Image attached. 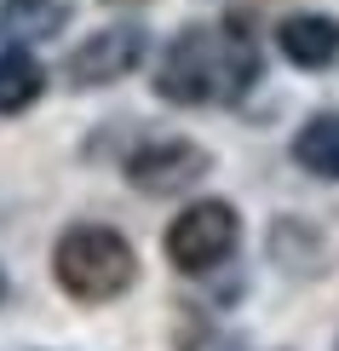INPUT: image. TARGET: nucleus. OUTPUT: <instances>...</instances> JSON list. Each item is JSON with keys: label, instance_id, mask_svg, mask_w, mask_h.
I'll return each instance as SVG.
<instances>
[{"label": "nucleus", "instance_id": "1", "mask_svg": "<svg viewBox=\"0 0 339 351\" xmlns=\"http://www.w3.org/2000/svg\"><path fill=\"white\" fill-rule=\"evenodd\" d=\"M259 81V40L242 23H196L161 52L155 93L167 104H236Z\"/></svg>", "mask_w": 339, "mask_h": 351}, {"label": "nucleus", "instance_id": "2", "mask_svg": "<svg viewBox=\"0 0 339 351\" xmlns=\"http://www.w3.org/2000/svg\"><path fill=\"white\" fill-rule=\"evenodd\" d=\"M52 276L69 300L81 305H104L115 294H127L132 276H138V259H132V242L110 225H69L52 247Z\"/></svg>", "mask_w": 339, "mask_h": 351}, {"label": "nucleus", "instance_id": "3", "mask_svg": "<svg viewBox=\"0 0 339 351\" xmlns=\"http://www.w3.org/2000/svg\"><path fill=\"white\" fill-rule=\"evenodd\" d=\"M236 242H242V219H236L230 202H213V196L190 202V208L167 225V259H173V271H184V276L218 271L236 254Z\"/></svg>", "mask_w": 339, "mask_h": 351}, {"label": "nucleus", "instance_id": "4", "mask_svg": "<svg viewBox=\"0 0 339 351\" xmlns=\"http://www.w3.org/2000/svg\"><path fill=\"white\" fill-rule=\"evenodd\" d=\"M213 173V156L190 138H155L127 156V184L144 196H184Z\"/></svg>", "mask_w": 339, "mask_h": 351}, {"label": "nucleus", "instance_id": "5", "mask_svg": "<svg viewBox=\"0 0 339 351\" xmlns=\"http://www.w3.org/2000/svg\"><path fill=\"white\" fill-rule=\"evenodd\" d=\"M144 64V29H98L86 35L75 52H69V81L75 86H110V81H127L132 69Z\"/></svg>", "mask_w": 339, "mask_h": 351}, {"label": "nucleus", "instance_id": "6", "mask_svg": "<svg viewBox=\"0 0 339 351\" xmlns=\"http://www.w3.org/2000/svg\"><path fill=\"white\" fill-rule=\"evenodd\" d=\"M276 47L299 69H328V64H339V18H328V12H293L276 29Z\"/></svg>", "mask_w": 339, "mask_h": 351}, {"label": "nucleus", "instance_id": "7", "mask_svg": "<svg viewBox=\"0 0 339 351\" xmlns=\"http://www.w3.org/2000/svg\"><path fill=\"white\" fill-rule=\"evenodd\" d=\"M64 23H69L64 0H6L0 6V29L12 40H52V35H64Z\"/></svg>", "mask_w": 339, "mask_h": 351}, {"label": "nucleus", "instance_id": "8", "mask_svg": "<svg viewBox=\"0 0 339 351\" xmlns=\"http://www.w3.org/2000/svg\"><path fill=\"white\" fill-rule=\"evenodd\" d=\"M40 86H47V69L35 64L23 47H6L0 52V115H18L40 98Z\"/></svg>", "mask_w": 339, "mask_h": 351}, {"label": "nucleus", "instance_id": "9", "mask_svg": "<svg viewBox=\"0 0 339 351\" xmlns=\"http://www.w3.org/2000/svg\"><path fill=\"white\" fill-rule=\"evenodd\" d=\"M293 162L316 179H339V115H316L293 138Z\"/></svg>", "mask_w": 339, "mask_h": 351}, {"label": "nucleus", "instance_id": "10", "mask_svg": "<svg viewBox=\"0 0 339 351\" xmlns=\"http://www.w3.org/2000/svg\"><path fill=\"white\" fill-rule=\"evenodd\" d=\"M0 300H6V271H0Z\"/></svg>", "mask_w": 339, "mask_h": 351}]
</instances>
